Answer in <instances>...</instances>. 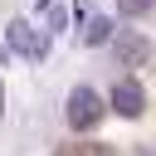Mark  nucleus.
Here are the masks:
<instances>
[{"label":"nucleus","mask_w":156,"mask_h":156,"mask_svg":"<svg viewBox=\"0 0 156 156\" xmlns=\"http://www.w3.org/2000/svg\"><path fill=\"white\" fill-rule=\"evenodd\" d=\"M98 122H102L98 93H93V88H73V93H68V127H73V132H93Z\"/></svg>","instance_id":"nucleus-1"},{"label":"nucleus","mask_w":156,"mask_h":156,"mask_svg":"<svg viewBox=\"0 0 156 156\" xmlns=\"http://www.w3.org/2000/svg\"><path fill=\"white\" fill-rule=\"evenodd\" d=\"M112 107H117V117H141L146 98H141V88H136L132 78H122V83L112 88Z\"/></svg>","instance_id":"nucleus-2"},{"label":"nucleus","mask_w":156,"mask_h":156,"mask_svg":"<svg viewBox=\"0 0 156 156\" xmlns=\"http://www.w3.org/2000/svg\"><path fill=\"white\" fill-rule=\"evenodd\" d=\"M117 49H122V58H127V63H141V58L151 54V44H146V34H136V29H127V34H117Z\"/></svg>","instance_id":"nucleus-3"},{"label":"nucleus","mask_w":156,"mask_h":156,"mask_svg":"<svg viewBox=\"0 0 156 156\" xmlns=\"http://www.w3.org/2000/svg\"><path fill=\"white\" fill-rule=\"evenodd\" d=\"M10 44H15L20 54H44V39H34V29H29L24 20H15V24H10Z\"/></svg>","instance_id":"nucleus-4"},{"label":"nucleus","mask_w":156,"mask_h":156,"mask_svg":"<svg viewBox=\"0 0 156 156\" xmlns=\"http://www.w3.org/2000/svg\"><path fill=\"white\" fill-rule=\"evenodd\" d=\"M107 34H112V20H93V24H88V39H83V44H107Z\"/></svg>","instance_id":"nucleus-5"},{"label":"nucleus","mask_w":156,"mask_h":156,"mask_svg":"<svg viewBox=\"0 0 156 156\" xmlns=\"http://www.w3.org/2000/svg\"><path fill=\"white\" fill-rule=\"evenodd\" d=\"M117 5H122V15H141V10L151 5V0H117Z\"/></svg>","instance_id":"nucleus-6"}]
</instances>
